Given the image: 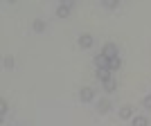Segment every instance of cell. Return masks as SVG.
Returning <instances> with one entry per match:
<instances>
[{"label": "cell", "instance_id": "obj_1", "mask_svg": "<svg viewBox=\"0 0 151 126\" xmlns=\"http://www.w3.org/2000/svg\"><path fill=\"white\" fill-rule=\"evenodd\" d=\"M72 7H75V0H63L61 5L57 7V16L59 18H68L70 11H72Z\"/></svg>", "mask_w": 151, "mask_h": 126}, {"label": "cell", "instance_id": "obj_2", "mask_svg": "<svg viewBox=\"0 0 151 126\" xmlns=\"http://www.w3.org/2000/svg\"><path fill=\"white\" fill-rule=\"evenodd\" d=\"M120 117L122 120H133V117H135V108H133L131 104H124V106L120 108Z\"/></svg>", "mask_w": 151, "mask_h": 126}, {"label": "cell", "instance_id": "obj_3", "mask_svg": "<svg viewBox=\"0 0 151 126\" xmlns=\"http://www.w3.org/2000/svg\"><path fill=\"white\" fill-rule=\"evenodd\" d=\"M101 54H104L106 59L117 57V45H115V43H106V45H104V50H101Z\"/></svg>", "mask_w": 151, "mask_h": 126}, {"label": "cell", "instance_id": "obj_4", "mask_svg": "<svg viewBox=\"0 0 151 126\" xmlns=\"http://www.w3.org/2000/svg\"><path fill=\"white\" fill-rule=\"evenodd\" d=\"M113 74L115 72H111L108 68H97V79H99L101 83H106L108 79H113Z\"/></svg>", "mask_w": 151, "mask_h": 126}, {"label": "cell", "instance_id": "obj_5", "mask_svg": "<svg viewBox=\"0 0 151 126\" xmlns=\"http://www.w3.org/2000/svg\"><path fill=\"white\" fill-rule=\"evenodd\" d=\"M79 99H81L83 104L93 101V99H95V90H93V88H81V92H79Z\"/></svg>", "mask_w": 151, "mask_h": 126}, {"label": "cell", "instance_id": "obj_6", "mask_svg": "<svg viewBox=\"0 0 151 126\" xmlns=\"http://www.w3.org/2000/svg\"><path fill=\"white\" fill-rule=\"evenodd\" d=\"M93 41H95V38L90 36V34H81V36H79V45H81L83 50H88V47H93Z\"/></svg>", "mask_w": 151, "mask_h": 126}, {"label": "cell", "instance_id": "obj_7", "mask_svg": "<svg viewBox=\"0 0 151 126\" xmlns=\"http://www.w3.org/2000/svg\"><path fill=\"white\" fill-rule=\"evenodd\" d=\"M108 110H111V101H108V99H99V104H97V113L106 115Z\"/></svg>", "mask_w": 151, "mask_h": 126}, {"label": "cell", "instance_id": "obj_8", "mask_svg": "<svg viewBox=\"0 0 151 126\" xmlns=\"http://www.w3.org/2000/svg\"><path fill=\"white\" fill-rule=\"evenodd\" d=\"M93 63H95V68H108V59L104 57V54H97V57L93 59Z\"/></svg>", "mask_w": 151, "mask_h": 126}, {"label": "cell", "instance_id": "obj_9", "mask_svg": "<svg viewBox=\"0 0 151 126\" xmlns=\"http://www.w3.org/2000/svg\"><path fill=\"white\" fill-rule=\"evenodd\" d=\"M131 126H149V120H147L145 115H135L131 120Z\"/></svg>", "mask_w": 151, "mask_h": 126}, {"label": "cell", "instance_id": "obj_10", "mask_svg": "<svg viewBox=\"0 0 151 126\" xmlns=\"http://www.w3.org/2000/svg\"><path fill=\"white\" fill-rule=\"evenodd\" d=\"M120 65H122V59H120V57H113V59H108V70H111V72L120 70Z\"/></svg>", "mask_w": 151, "mask_h": 126}, {"label": "cell", "instance_id": "obj_11", "mask_svg": "<svg viewBox=\"0 0 151 126\" xmlns=\"http://www.w3.org/2000/svg\"><path fill=\"white\" fill-rule=\"evenodd\" d=\"M34 31H36V34L45 31V20L43 18H36V20H34Z\"/></svg>", "mask_w": 151, "mask_h": 126}, {"label": "cell", "instance_id": "obj_12", "mask_svg": "<svg viewBox=\"0 0 151 126\" xmlns=\"http://www.w3.org/2000/svg\"><path fill=\"white\" fill-rule=\"evenodd\" d=\"M115 88H117V81H115V79H108V81L104 83V90H106V92H113Z\"/></svg>", "mask_w": 151, "mask_h": 126}, {"label": "cell", "instance_id": "obj_13", "mask_svg": "<svg viewBox=\"0 0 151 126\" xmlns=\"http://www.w3.org/2000/svg\"><path fill=\"white\" fill-rule=\"evenodd\" d=\"M101 5L106 7V9H117V7H120V2H117V0H104Z\"/></svg>", "mask_w": 151, "mask_h": 126}, {"label": "cell", "instance_id": "obj_14", "mask_svg": "<svg viewBox=\"0 0 151 126\" xmlns=\"http://www.w3.org/2000/svg\"><path fill=\"white\" fill-rule=\"evenodd\" d=\"M142 106H145L147 110H151V94H147L145 99H142Z\"/></svg>", "mask_w": 151, "mask_h": 126}, {"label": "cell", "instance_id": "obj_15", "mask_svg": "<svg viewBox=\"0 0 151 126\" xmlns=\"http://www.w3.org/2000/svg\"><path fill=\"white\" fill-rule=\"evenodd\" d=\"M2 63H5V68L12 70L14 68V57H5V61H2Z\"/></svg>", "mask_w": 151, "mask_h": 126}, {"label": "cell", "instance_id": "obj_16", "mask_svg": "<svg viewBox=\"0 0 151 126\" xmlns=\"http://www.w3.org/2000/svg\"><path fill=\"white\" fill-rule=\"evenodd\" d=\"M0 113H2V115H7V101H5V99L0 101Z\"/></svg>", "mask_w": 151, "mask_h": 126}]
</instances>
